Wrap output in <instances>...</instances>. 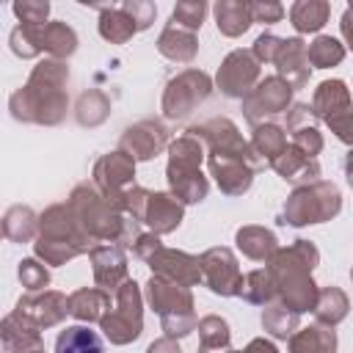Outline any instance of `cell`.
Returning a JSON list of instances; mask_svg holds the SVG:
<instances>
[{"instance_id": "obj_1", "label": "cell", "mask_w": 353, "mask_h": 353, "mask_svg": "<svg viewBox=\"0 0 353 353\" xmlns=\"http://www.w3.org/2000/svg\"><path fill=\"white\" fill-rule=\"evenodd\" d=\"M66 83H69L66 61H58V58L39 61L33 66L28 83L11 94V99H8L11 116L25 124H44V127L61 124L66 119V108H69Z\"/></svg>"}, {"instance_id": "obj_2", "label": "cell", "mask_w": 353, "mask_h": 353, "mask_svg": "<svg viewBox=\"0 0 353 353\" xmlns=\"http://www.w3.org/2000/svg\"><path fill=\"white\" fill-rule=\"evenodd\" d=\"M320 262V251L312 240H295L292 245L281 248L265 262L276 292H279V303H284L287 309L303 314L312 312L320 295V287L312 279V270Z\"/></svg>"}, {"instance_id": "obj_3", "label": "cell", "mask_w": 353, "mask_h": 353, "mask_svg": "<svg viewBox=\"0 0 353 353\" xmlns=\"http://www.w3.org/2000/svg\"><path fill=\"white\" fill-rule=\"evenodd\" d=\"M69 212L74 215V221L83 226V232L91 240H102V243H116V245H132V240L141 234L138 232V221L127 218L124 212H119L94 185L83 182L77 185L69 199H66Z\"/></svg>"}, {"instance_id": "obj_4", "label": "cell", "mask_w": 353, "mask_h": 353, "mask_svg": "<svg viewBox=\"0 0 353 353\" xmlns=\"http://www.w3.org/2000/svg\"><path fill=\"white\" fill-rule=\"evenodd\" d=\"M94 240L83 232L66 204H50L39 215V237L33 240V254L44 265H66L80 254H91Z\"/></svg>"}, {"instance_id": "obj_5", "label": "cell", "mask_w": 353, "mask_h": 353, "mask_svg": "<svg viewBox=\"0 0 353 353\" xmlns=\"http://www.w3.org/2000/svg\"><path fill=\"white\" fill-rule=\"evenodd\" d=\"M204 160V143L193 135H179L168 146V165L165 179L171 188V196H176L179 204H199L210 193V182L201 174Z\"/></svg>"}, {"instance_id": "obj_6", "label": "cell", "mask_w": 353, "mask_h": 353, "mask_svg": "<svg viewBox=\"0 0 353 353\" xmlns=\"http://www.w3.org/2000/svg\"><path fill=\"white\" fill-rule=\"evenodd\" d=\"M342 210V193L334 182L317 179L309 185H298L284 207H281V223L287 226H312V223H325L336 218Z\"/></svg>"}, {"instance_id": "obj_7", "label": "cell", "mask_w": 353, "mask_h": 353, "mask_svg": "<svg viewBox=\"0 0 353 353\" xmlns=\"http://www.w3.org/2000/svg\"><path fill=\"white\" fill-rule=\"evenodd\" d=\"M121 212L138 223H146L149 232H154V234H171L179 229V223L185 218V204H179L176 196H171V193H157V190H146V188L135 185L127 193Z\"/></svg>"}, {"instance_id": "obj_8", "label": "cell", "mask_w": 353, "mask_h": 353, "mask_svg": "<svg viewBox=\"0 0 353 353\" xmlns=\"http://www.w3.org/2000/svg\"><path fill=\"white\" fill-rule=\"evenodd\" d=\"M99 331L105 334V339H110V345H130L141 336V331H143V295L132 279H127L116 290V306H110L105 312V317L99 320Z\"/></svg>"}, {"instance_id": "obj_9", "label": "cell", "mask_w": 353, "mask_h": 353, "mask_svg": "<svg viewBox=\"0 0 353 353\" xmlns=\"http://www.w3.org/2000/svg\"><path fill=\"white\" fill-rule=\"evenodd\" d=\"M212 94V80L207 72L201 69H185L179 74H174L168 83H165V91H163V116L165 119H185L188 113H193L207 97Z\"/></svg>"}, {"instance_id": "obj_10", "label": "cell", "mask_w": 353, "mask_h": 353, "mask_svg": "<svg viewBox=\"0 0 353 353\" xmlns=\"http://www.w3.org/2000/svg\"><path fill=\"white\" fill-rule=\"evenodd\" d=\"M188 135L199 138L201 143H207V154H226V157H240V160H248L254 163L256 168L265 165L256 152L251 149V141H245L237 130V124L226 116H215V119H207L196 127L188 130Z\"/></svg>"}, {"instance_id": "obj_11", "label": "cell", "mask_w": 353, "mask_h": 353, "mask_svg": "<svg viewBox=\"0 0 353 353\" xmlns=\"http://www.w3.org/2000/svg\"><path fill=\"white\" fill-rule=\"evenodd\" d=\"M94 188L121 212L127 193L135 188V160L121 149L102 154L94 163Z\"/></svg>"}, {"instance_id": "obj_12", "label": "cell", "mask_w": 353, "mask_h": 353, "mask_svg": "<svg viewBox=\"0 0 353 353\" xmlns=\"http://www.w3.org/2000/svg\"><path fill=\"white\" fill-rule=\"evenodd\" d=\"M290 105H292V85L287 80H281L279 74H270V77L259 80L243 97V116L256 127V124H262V119L276 116V113L287 110Z\"/></svg>"}, {"instance_id": "obj_13", "label": "cell", "mask_w": 353, "mask_h": 353, "mask_svg": "<svg viewBox=\"0 0 353 353\" xmlns=\"http://www.w3.org/2000/svg\"><path fill=\"white\" fill-rule=\"evenodd\" d=\"M259 83V61L254 58L251 50H232L215 74V85L223 97L243 99L254 85Z\"/></svg>"}, {"instance_id": "obj_14", "label": "cell", "mask_w": 353, "mask_h": 353, "mask_svg": "<svg viewBox=\"0 0 353 353\" xmlns=\"http://www.w3.org/2000/svg\"><path fill=\"white\" fill-rule=\"evenodd\" d=\"M199 265H201L204 284H207L215 295L232 298V295L240 292L243 273H240V265H237V256L232 254V248H226V245L207 248V251L199 256Z\"/></svg>"}, {"instance_id": "obj_15", "label": "cell", "mask_w": 353, "mask_h": 353, "mask_svg": "<svg viewBox=\"0 0 353 353\" xmlns=\"http://www.w3.org/2000/svg\"><path fill=\"white\" fill-rule=\"evenodd\" d=\"M14 314H19L22 320H28L30 325H36L39 331L52 328L58 323L66 320L69 314V298L58 290H41V292H28L17 301Z\"/></svg>"}, {"instance_id": "obj_16", "label": "cell", "mask_w": 353, "mask_h": 353, "mask_svg": "<svg viewBox=\"0 0 353 353\" xmlns=\"http://www.w3.org/2000/svg\"><path fill=\"white\" fill-rule=\"evenodd\" d=\"M165 146H171V143H168V130H165V124L157 121V119L135 121V124H130V127L121 132V138H119V149L127 152L135 163H138V160H152V157H157Z\"/></svg>"}, {"instance_id": "obj_17", "label": "cell", "mask_w": 353, "mask_h": 353, "mask_svg": "<svg viewBox=\"0 0 353 353\" xmlns=\"http://www.w3.org/2000/svg\"><path fill=\"white\" fill-rule=\"evenodd\" d=\"M146 303L152 312H157V317H174V314H190L193 312V292L176 281L152 276L146 281V292H143Z\"/></svg>"}, {"instance_id": "obj_18", "label": "cell", "mask_w": 353, "mask_h": 353, "mask_svg": "<svg viewBox=\"0 0 353 353\" xmlns=\"http://www.w3.org/2000/svg\"><path fill=\"white\" fill-rule=\"evenodd\" d=\"M149 268H152V276L176 281V284H182V287H188V290L196 287L199 281H204L199 256L185 254V251H176V248H165V245H163V248L149 259Z\"/></svg>"}, {"instance_id": "obj_19", "label": "cell", "mask_w": 353, "mask_h": 353, "mask_svg": "<svg viewBox=\"0 0 353 353\" xmlns=\"http://www.w3.org/2000/svg\"><path fill=\"white\" fill-rule=\"evenodd\" d=\"M207 165H210V176L226 196H243L251 188L256 174L254 163L240 157H226V154H207Z\"/></svg>"}, {"instance_id": "obj_20", "label": "cell", "mask_w": 353, "mask_h": 353, "mask_svg": "<svg viewBox=\"0 0 353 353\" xmlns=\"http://www.w3.org/2000/svg\"><path fill=\"white\" fill-rule=\"evenodd\" d=\"M88 259L99 290L116 292L127 281V254L121 245H94Z\"/></svg>"}, {"instance_id": "obj_21", "label": "cell", "mask_w": 353, "mask_h": 353, "mask_svg": "<svg viewBox=\"0 0 353 353\" xmlns=\"http://www.w3.org/2000/svg\"><path fill=\"white\" fill-rule=\"evenodd\" d=\"M306 41L301 36H292V39H281V47H279V55H276V74L281 80H287L295 88H303L309 83V74H312V66H309V55H306Z\"/></svg>"}, {"instance_id": "obj_22", "label": "cell", "mask_w": 353, "mask_h": 353, "mask_svg": "<svg viewBox=\"0 0 353 353\" xmlns=\"http://www.w3.org/2000/svg\"><path fill=\"white\" fill-rule=\"evenodd\" d=\"M270 168L287 179V182H295V185H309V182H317L320 179V163L309 154H303L301 149H295L292 143H287V149L270 163Z\"/></svg>"}, {"instance_id": "obj_23", "label": "cell", "mask_w": 353, "mask_h": 353, "mask_svg": "<svg viewBox=\"0 0 353 353\" xmlns=\"http://www.w3.org/2000/svg\"><path fill=\"white\" fill-rule=\"evenodd\" d=\"M36 41H39V52H47L50 58L66 61L69 55L77 52V33L74 28H69L66 22H47L36 28Z\"/></svg>"}, {"instance_id": "obj_24", "label": "cell", "mask_w": 353, "mask_h": 353, "mask_svg": "<svg viewBox=\"0 0 353 353\" xmlns=\"http://www.w3.org/2000/svg\"><path fill=\"white\" fill-rule=\"evenodd\" d=\"M157 52L176 63H190L199 52V39L193 30H185L174 22H168L157 36Z\"/></svg>"}, {"instance_id": "obj_25", "label": "cell", "mask_w": 353, "mask_h": 353, "mask_svg": "<svg viewBox=\"0 0 353 353\" xmlns=\"http://www.w3.org/2000/svg\"><path fill=\"white\" fill-rule=\"evenodd\" d=\"M0 336H3V345H6L8 353H33V350L44 347L41 331L36 325H30L28 320H22L19 314H14V312L3 317Z\"/></svg>"}, {"instance_id": "obj_26", "label": "cell", "mask_w": 353, "mask_h": 353, "mask_svg": "<svg viewBox=\"0 0 353 353\" xmlns=\"http://www.w3.org/2000/svg\"><path fill=\"white\" fill-rule=\"evenodd\" d=\"M234 243L237 248L243 251V256L254 259V262H268L276 251H279V240L270 229L265 226H256V223H248V226H240L234 232Z\"/></svg>"}, {"instance_id": "obj_27", "label": "cell", "mask_w": 353, "mask_h": 353, "mask_svg": "<svg viewBox=\"0 0 353 353\" xmlns=\"http://www.w3.org/2000/svg\"><path fill=\"white\" fill-rule=\"evenodd\" d=\"M110 309V292L99 287H80L69 295V314L80 323H99Z\"/></svg>"}, {"instance_id": "obj_28", "label": "cell", "mask_w": 353, "mask_h": 353, "mask_svg": "<svg viewBox=\"0 0 353 353\" xmlns=\"http://www.w3.org/2000/svg\"><path fill=\"white\" fill-rule=\"evenodd\" d=\"M212 14H215L218 30H221L223 36H229V39L243 36V33L254 25L248 0H218V3L212 6Z\"/></svg>"}, {"instance_id": "obj_29", "label": "cell", "mask_w": 353, "mask_h": 353, "mask_svg": "<svg viewBox=\"0 0 353 353\" xmlns=\"http://www.w3.org/2000/svg\"><path fill=\"white\" fill-rule=\"evenodd\" d=\"M287 350L290 353H336V331L320 323L298 328L287 339Z\"/></svg>"}, {"instance_id": "obj_30", "label": "cell", "mask_w": 353, "mask_h": 353, "mask_svg": "<svg viewBox=\"0 0 353 353\" xmlns=\"http://www.w3.org/2000/svg\"><path fill=\"white\" fill-rule=\"evenodd\" d=\"M350 88L345 80H323L317 88H314V97H312V110L317 113V119H328L345 108H350Z\"/></svg>"}, {"instance_id": "obj_31", "label": "cell", "mask_w": 353, "mask_h": 353, "mask_svg": "<svg viewBox=\"0 0 353 353\" xmlns=\"http://www.w3.org/2000/svg\"><path fill=\"white\" fill-rule=\"evenodd\" d=\"M3 234L11 243H30L39 237V215L28 204H14L3 212Z\"/></svg>"}, {"instance_id": "obj_32", "label": "cell", "mask_w": 353, "mask_h": 353, "mask_svg": "<svg viewBox=\"0 0 353 353\" xmlns=\"http://www.w3.org/2000/svg\"><path fill=\"white\" fill-rule=\"evenodd\" d=\"M138 33L132 17L121 6H99V36L110 44H124Z\"/></svg>"}, {"instance_id": "obj_33", "label": "cell", "mask_w": 353, "mask_h": 353, "mask_svg": "<svg viewBox=\"0 0 353 353\" xmlns=\"http://www.w3.org/2000/svg\"><path fill=\"white\" fill-rule=\"evenodd\" d=\"M331 14V3L325 0H295L290 6V22L298 33H317Z\"/></svg>"}, {"instance_id": "obj_34", "label": "cell", "mask_w": 353, "mask_h": 353, "mask_svg": "<svg viewBox=\"0 0 353 353\" xmlns=\"http://www.w3.org/2000/svg\"><path fill=\"white\" fill-rule=\"evenodd\" d=\"M314 320L320 323V325H328V328H334V325H339L345 317H347V312H350V301H347V295L339 290V287H323L320 290V295H317V303H314Z\"/></svg>"}, {"instance_id": "obj_35", "label": "cell", "mask_w": 353, "mask_h": 353, "mask_svg": "<svg viewBox=\"0 0 353 353\" xmlns=\"http://www.w3.org/2000/svg\"><path fill=\"white\" fill-rule=\"evenodd\" d=\"M110 116V99L105 91L99 88H88L77 97L74 105V119L80 127H99L105 119Z\"/></svg>"}, {"instance_id": "obj_36", "label": "cell", "mask_w": 353, "mask_h": 353, "mask_svg": "<svg viewBox=\"0 0 353 353\" xmlns=\"http://www.w3.org/2000/svg\"><path fill=\"white\" fill-rule=\"evenodd\" d=\"M55 353H105L102 339L88 325H69L55 339Z\"/></svg>"}, {"instance_id": "obj_37", "label": "cell", "mask_w": 353, "mask_h": 353, "mask_svg": "<svg viewBox=\"0 0 353 353\" xmlns=\"http://www.w3.org/2000/svg\"><path fill=\"white\" fill-rule=\"evenodd\" d=\"M251 149L256 152V157L262 163H273L284 149H287V135L284 127L279 124H256L251 132Z\"/></svg>"}, {"instance_id": "obj_38", "label": "cell", "mask_w": 353, "mask_h": 353, "mask_svg": "<svg viewBox=\"0 0 353 353\" xmlns=\"http://www.w3.org/2000/svg\"><path fill=\"white\" fill-rule=\"evenodd\" d=\"M245 303H254V306H270L279 301V292H276V284L270 279L268 270H251L243 276L240 281V292H237Z\"/></svg>"}, {"instance_id": "obj_39", "label": "cell", "mask_w": 353, "mask_h": 353, "mask_svg": "<svg viewBox=\"0 0 353 353\" xmlns=\"http://www.w3.org/2000/svg\"><path fill=\"white\" fill-rule=\"evenodd\" d=\"M199 353H223L229 350L232 342V331L229 323L218 314H207L199 320Z\"/></svg>"}, {"instance_id": "obj_40", "label": "cell", "mask_w": 353, "mask_h": 353, "mask_svg": "<svg viewBox=\"0 0 353 353\" xmlns=\"http://www.w3.org/2000/svg\"><path fill=\"white\" fill-rule=\"evenodd\" d=\"M306 55L314 69H331L345 61V44L334 36H314V41L306 47Z\"/></svg>"}, {"instance_id": "obj_41", "label": "cell", "mask_w": 353, "mask_h": 353, "mask_svg": "<svg viewBox=\"0 0 353 353\" xmlns=\"http://www.w3.org/2000/svg\"><path fill=\"white\" fill-rule=\"evenodd\" d=\"M298 317H301L298 312H292L276 301L262 312V328L276 339H290L298 331Z\"/></svg>"}, {"instance_id": "obj_42", "label": "cell", "mask_w": 353, "mask_h": 353, "mask_svg": "<svg viewBox=\"0 0 353 353\" xmlns=\"http://www.w3.org/2000/svg\"><path fill=\"white\" fill-rule=\"evenodd\" d=\"M207 17V3L204 0H182L174 6V14H171V22L185 28V30H199L201 22Z\"/></svg>"}, {"instance_id": "obj_43", "label": "cell", "mask_w": 353, "mask_h": 353, "mask_svg": "<svg viewBox=\"0 0 353 353\" xmlns=\"http://www.w3.org/2000/svg\"><path fill=\"white\" fill-rule=\"evenodd\" d=\"M17 276H19L22 287H25L28 292H41V290L50 284V270L44 268L41 259H33V256H28V259L19 262Z\"/></svg>"}, {"instance_id": "obj_44", "label": "cell", "mask_w": 353, "mask_h": 353, "mask_svg": "<svg viewBox=\"0 0 353 353\" xmlns=\"http://www.w3.org/2000/svg\"><path fill=\"white\" fill-rule=\"evenodd\" d=\"M11 11L19 19V25H47L50 3L47 0H17Z\"/></svg>"}, {"instance_id": "obj_45", "label": "cell", "mask_w": 353, "mask_h": 353, "mask_svg": "<svg viewBox=\"0 0 353 353\" xmlns=\"http://www.w3.org/2000/svg\"><path fill=\"white\" fill-rule=\"evenodd\" d=\"M290 132H292V146L317 160V154L323 152V135H320L317 124H306V127H298V130H290Z\"/></svg>"}, {"instance_id": "obj_46", "label": "cell", "mask_w": 353, "mask_h": 353, "mask_svg": "<svg viewBox=\"0 0 353 353\" xmlns=\"http://www.w3.org/2000/svg\"><path fill=\"white\" fill-rule=\"evenodd\" d=\"M121 8L132 17V22H135L138 30H146L154 22V17H157V6L149 3V0H124Z\"/></svg>"}, {"instance_id": "obj_47", "label": "cell", "mask_w": 353, "mask_h": 353, "mask_svg": "<svg viewBox=\"0 0 353 353\" xmlns=\"http://www.w3.org/2000/svg\"><path fill=\"white\" fill-rule=\"evenodd\" d=\"M196 325H199L196 312H190V314H174V317H160V328H163L165 336H171V339H182V336H188Z\"/></svg>"}, {"instance_id": "obj_48", "label": "cell", "mask_w": 353, "mask_h": 353, "mask_svg": "<svg viewBox=\"0 0 353 353\" xmlns=\"http://www.w3.org/2000/svg\"><path fill=\"white\" fill-rule=\"evenodd\" d=\"M325 124L331 127V132H334L342 143H347V146L353 149V105L345 108V110H339V113H334V116H328Z\"/></svg>"}, {"instance_id": "obj_49", "label": "cell", "mask_w": 353, "mask_h": 353, "mask_svg": "<svg viewBox=\"0 0 353 353\" xmlns=\"http://www.w3.org/2000/svg\"><path fill=\"white\" fill-rule=\"evenodd\" d=\"M251 17L254 22H262V25H273V22H281L284 17V6L276 3V0H251Z\"/></svg>"}, {"instance_id": "obj_50", "label": "cell", "mask_w": 353, "mask_h": 353, "mask_svg": "<svg viewBox=\"0 0 353 353\" xmlns=\"http://www.w3.org/2000/svg\"><path fill=\"white\" fill-rule=\"evenodd\" d=\"M279 47H281V39H279V36H273V33H262V36H256L251 52H254V58H256L259 63H273L276 55H279Z\"/></svg>"}, {"instance_id": "obj_51", "label": "cell", "mask_w": 353, "mask_h": 353, "mask_svg": "<svg viewBox=\"0 0 353 353\" xmlns=\"http://www.w3.org/2000/svg\"><path fill=\"white\" fill-rule=\"evenodd\" d=\"M306 124H317V113L312 110V105L295 102L287 110V130H298V127H306Z\"/></svg>"}, {"instance_id": "obj_52", "label": "cell", "mask_w": 353, "mask_h": 353, "mask_svg": "<svg viewBox=\"0 0 353 353\" xmlns=\"http://www.w3.org/2000/svg\"><path fill=\"white\" fill-rule=\"evenodd\" d=\"M160 248H163V243H160V234H154V232H141V234L132 240L135 256H141V259H146V262H149Z\"/></svg>"}, {"instance_id": "obj_53", "label": "cell", "mask_w": 353, "mask_h": 353, "mask_svg": "<svg viewBox=\"0 0 353 353\" xmlns=\"http://www.w3.org/2000/svg\"><path fill=\"white\" fill-rule=\"evenodd\" d=\"M223 353H279V347L270 342V339H265V336H256V339H251L243 350H223Z\"/></svg>"}, {"instance_id": "obj_54", "label": "cell", "mask_w": 353, "mask_h": 353, "mask_svg": "<svg viewBox=\"0 0 353 353\" xmlns=\"http://www.w3.org/2000/svg\"><path fill=\"white\" fill-rule=\"evenodd\" d=\"M146 353H182V350H179L176 339H171V336H160V339H154V342L146 347Z\"/></svg>"}, {"instance_id": "obj_55", "label": "cell", "mask_w": 353, "mask_h": 353, "mask_svg": "<svg viewBox=\"0 0 353 353\" xmlns=\"http://www.w3.org/2000/svg\"><path fill=\"white\" fill-rule=\"evenodd\" d=\"M339 30H342V39H345V44L353 50V11H350V8H345V14H342V22H339Z\"/></svg>"}, {"instance_id": "obj_56", "label": "cell", "mask_w": 353, "mask_h": 353, "mask_svg": "<svg viewBox=\"0 0 353 353\" xmlns=\"http://www.w3.org/2000/svg\"><path fill=\"white\" fill-rule=\"evenodd\" d=\"M345 176H347V185L353 188V149H350L347 157H345Z\"/></svg>"}, {"instance_id": "obj_57", "label": "cell", "mask_w": 353, "mask_h": 353, "mask_svg": "<svg viewBox=\"0 0 353 353\" xmlns=\"http://www.w3.org/2000/svg\"><path fill=\"white\" fill-rule=\"evenodd\" d=\"M347 8H350V11H353V0H350V3H347Z\"/></svg>"}, {"instance_id": "obj_58", "label": "cell", "mask_w": 353, "mask_h": 353, "mask_svg": "<svg viewBox=\"0 0 353 353\" xmlns=\"http://www.w3.org/2000/svg\"><path fill=\"white\" fill-rule=\"evenodd\" d=\"M350 281H353V268H350Z\"/></svg>"}, {"instance_id": "obj_59", "label": "cell", "mask_w": 353, "mask_h": 353, "mask_svg": "<svg viewBox=\"0 0 353 353\" xmlns=\"http://www.w3.org/2000/svg\"><path fill=\"white\" fill-rule=\"evenodd\" d=\"M6 353H8V350H6Z\"/></svg>"}]
</instances>
